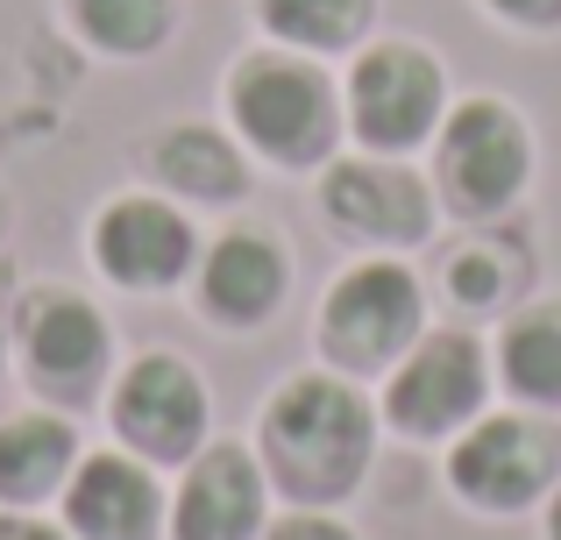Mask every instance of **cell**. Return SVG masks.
Returning <instances> with one entry per match:
<instances>
[{
	"instance_id": "8fae6325",
	"label": "cell",
	"mask_w": 561,
	"mask_h": 540,
	"mask_svg": "<svg viewBox=\"0 0 561 540\" xmlns=\"http://www.w3.org/2000/svg\"><path fill=\"white\" fill-rule=\"evenodd\" d=\"M263 462L249 448H199L171 505V540H256L263 533Z\"/></svg>"
},
{
	"instance_id": "30bf717a",
	"label": "cell",
	"mask_w": 561,
	"mask_h": 540,
	"mask_svg": "<svg viewBox=\"0 0 561 540\" xmlns=\"http://www.w3.org/2000/svg\"><path fill=\"white\" fill-rule=\"evenodd\" d=\"M320 207H328V221L342 235L377 242V250H405V242H420L434 228L426 185L405 164H391V157H348V164H334L328 185H320Z\"/></svg>"
},
{
	"instance_id": "e0dca14e",
	"label": "cell",
	"mask_w": 561,
	"mask_h": 540,
	"mask_svg": "<svg viewBox=\"0 0 561 540\" xmlns=\"http://www.w3.org/2000/svg\"><path fill=\"white\" fill-rule=\"evenodd\" d=\"M497 377L526 405H561V306H534L497 342Z\"/></svg>"
},
{
	"instance_id": "ac0fdd59",
	"label": "cell",
	"mask_w": 561,
	"mask_h": 540,
	"mask_svg": "<svg viewBox=\"0 0 561 540\" xmlns=\"http://www.w3.org/2000/svg\"><path fill=\"white\" fill-rule=\"evenodd\" d=\"M65 8H71V28L107 57L164 50L171 22H179V0H65Z\"/></svg>"
},
{
	"instance_id": "7402d4cb",
	"label": "cell",
	"mask_w": 561,
	"mask_h": 540,
	"mask_svg": "<svg viewBox=\"0 0 561 540\" xmlns=\"http://www.w3.org/2000/svg\"><path fill=\"white\" fill-rule=\"evenodd\" d=\"M271 540H356L348 527H334L328 513H291V519H277Z\"/></svg>"
},
{
	"instance_id": "6da1fadb",
	"label": "cell",
	"mask_w": 561,
	"mask_h": 540,
	"mask_svg": "<svg viewBox=\"0 0 561 540\" xmlns=\"http://www.w3.org/2000/svg\"><path fill=\"white\" fill-rule=\"evenodd\" d=\"M370 399L348 377H291L271 405H263V476L285 491L299 513L313 505H342L370 470Z\"/></svg>"
},
{
	"instance_id": "d6986e66",
	"label": "cell",
	"mask_w": 561,
	"mask_h": 540,
	"mask_svg": "<svg viewBox=\"0 0 561 540\" xmlns=\"http://www.w3.org/2000/svg\"><path fill=\"white\" fill-rule=\"evenodd\" d=\"M256 14L291 50H356L377 0H256Z\"/></svg>"
},
{
	"instance_id": "9c48e42d",
	"label": "cell",
	"mask_w": 561,
	"mask_h": 540,
	"mask_svg": "<svg viewBox=\"0 0 561 540\" xmlns=\"http://www.w3.org/2000/svg\"><path fill=\"white\" fill-rule=\"evenodd\" d=\"M22 363L43 399L85 405L107 377V320L71 291H36L22 313Z\"/></svg>"
},
{
	"instance_id": "cb8c5ba5",
	"label": "cell",
	"mask_w": 561,
	"mask_h": 540,
	"mask_svg": "<svg viewBox=\"0 0 561 540\" xmlns=\"http://www.w3.org/2000/svg\"><path fill=\"white\" fill-rule=\"evenodd\" d=\"M548 540H561V491H554V513H548Z\"/></svg>"
},
{
	"instance_id": "9a60e30c",
	"label": "cell",
	"mask_w": 561,
	"mask_h": 540,
	"mask_svg": "<svg viewBox=\"0 0 561 540\" xmlns=\"http://www.w3.org/2000/svg\"><path fill=\"white\" fill-rule=\"evenodd\" d=\"M150 171H157L164 193L206 199V207H228V199H242V185H249L234 142L214 136V128H164V136L150 142Z\"/></svg>"
},
{
	"instance_id": "2e32d148",
	"label": "cell",
	"mask_w": 561,
	"mask_h": 540,
	"mask_svg": "<svg viewBox=\"0 0 561 540\" xmlns=\"http://www.w3.org/2000/svg\"><path fill=\"white\" fill-rule=\"evenodd\" d=\"M71 476V427L28 413L0 427V505H43Z\"/></svg>"
},
{
	"instance_id": "484cf974",
	"label": "cell",
	"mask_w": 561,
	"mask_h": 540,
	"mask_svg": "<svg viewBox=\"0 0 561 540\" xmlns=\"http://www.w3.org/2000/svg\"><path fill=\"white\" fill-rule=\"evenodd\" d=\"M0 342H8V328H0Z\"/></svg>"
},
{
	"instance_id": "7a4b0ae2",
	"label": "cell",
	"mask_w": 561,
	"mask_h": 540,
	"mask_svg": "<svg viewBox=\"0 0 561 540\" xmlns=\"http://www.w3.org/2000/svg\"><path fill=\"white\" fill-rule=\"evenodd\" d=\"M228 114H234V128L285 171L328 164L334 136H342V100H334L328 71H313L306 57H285V50H256V57L234 65Z\"/></svg>"
},
{
	"instance_id": "4fadbf2b",
	"label": "cell",
	"mask_w": 561,
	"mask_h": 540,
	"mask_svg": "<svg viewBox=\"0 0 561 540\" xmlns=\"http://www.w3.org/2000/svg\"><path fill=\"white\" fill-rule=\"evenodd\" d=\"M65 519L79 540H157L164 498L150 470L128 456H85L65 484Z\"/></svg>"
},
{
	"instance_id": "d4e9b609",
	"label": "cell",
	"mask_w": 561,
	"mask_h": 540,
	"mask_svg": "<svg viewBox=\"0 0 561 540\" xmlns=\"http://www.w3.org/2000/svg\"><path fill=\"white\" fill-rule=\"evenodd\" d=\"M0 235H8V207H0Z\"/></svg>"
},
{
	"instance_id": "8992f818",
	"label": "cell",
	"mask_w": 561,
	"mask_h": 540,
	"mask_svg": "<svg viewBox=\"0 0 561 540\" xmlns=\"http://www.w3.org/2000/svg\"><path fill=\"white\" fill-rule=\"evenodd\" d=\"M440 65L420 43H370L348 71V128L377 157H398L440 128Z\"/></svg>"
},
{
	"instance_id": "5b68a950",
	"label": "cell",
	"mask_w": 561,
	"mask_h": 540,
	"mask_svg": "<svg viewBox=\"0 0 561 540\" xmlns=\"http://www.w3.org/2000/svg\"><path fill=\"white\" fill-rule=\"evenodd\" d=\"M561 476V427L534 413H497L455 441L448 484L455 498H469L477 513H526L534 498H548Z\"/></svg>"
},
{
	"instance_id": "603a6c76",
	"label": "cell",
	"mask_w": 561,
	"mask_h": 540,
	"mask_svg": "<svg viewBox=\"0 0 561 540\" xmlns=\"http://www.w3.org/2000/svg\"><path fill=\"white\" fill-rule=\"evenodd\" d=\"M0 540H65L57 527H43V519H22V513H0Z\"/></svg>"
},
{
	"instance_id": "7c38bea8",
	"label": "cell",
	"mask_w": 561,
	"mask_h": 540,
	"mask_svg": "<svg viewBox=\"0 0 561 540\" xmlns=\"http://www.w3.org/2000/svg\"><path fill=\"white\" fill-rule=\"evenodd\" d=\"M93 256L114 285L164 291L192 271V221L164 199H114L93 221Z\"/></svg>"
},
{
	"instance_id": "ffe728a7",
	"label": "cell",
	"mask_w": 561,
	"mask_h": 540,
	"mask_svg": "<svg viewBox=\"0 0 561 540\" xmlns=\"http://www.w3.org/2000/svg\"><path fill=\"white\" fill-rule=\"evenodd\" d=\"M448 285L462 291L469 306H497L512 291V271L497 264V250H462V256H455V271H448Z\"/></svg>"
},
{
	"instance_id": "52a82bcc",
	"label": "cell",
	"mask_w": 561,
	"mask_h": 540,
	"mask_svg": "<svg viewBox=\"0 0 561 540\" xmlns=\"http://www.w3.org/2000/svg\"><path fill=\"white\" fill-rule=\"evenodd\" d=\"M483 384H491L483 348L469 342V334L440 328V334H420V342H412V356L391 370L383 413H391L398 434L434 441V434H455V427H469V420L483 413Z\"/></svg>"
},
{
	"instance_id": "3957f363",
	"label": "cell",
	"mask_w": 561,
	"mask_h": 540,
	"mask_svg": "<svg viewBox=\"0 0 561 540\" xmlns=\"http://www.w3.org/2000/svg\"><path fill=\"white\" fill-rule=\"evenodd\" d=\"M526 171H534V142H526V122L505 100H462V107L440 122L434 185H440V207L448 214L483 221V214L512 207Z\"/></svg>"
},
{
	"instance_id": "44dd1931",
	"label": "cell",
	"mask_w": 561,
	"mask_h": 540,
	"mask_svg": "<svg viewBox=\"0 0 561 540\" xmlns=\"http://www.w3.org/2000/svg\"><path fill=\"white\" fill-rule=\"evenodd\" d=\"M483 8L519 22V28H561V0H483Z\"/></svg>"
},
{
	"instance_id": "277c9868",
	"label": "cell",
	"mask_w": 561,
	"mask_h": 540,
	"mask_svg": "<svg viewBox=\"0 0 561 540\" xmlns=\"http://www.w3.org/2000/svg\"><path fill=\"white\" fill-rule=\"evenodd\" d=\"M420 342V277L405 264H356L320 306V356L334 370H391Z\"/></svg>"
},
{
	"instance_id": "5bb4252c",
	"label": "cell",
	"mask_w": 561,
	"mask_h": 540,
	"mask_svg": "<svg viewBox=\"0 0 561 540\" xmlns=\"http://www.w3.org/2000/svg\"><path fill=\"white\" fill-rule=\"evenodd\" d=\"M285 299V250L271 235H220L199 256V306L220 328H256Z\"/></svg>"
},
{
	"instance_id": "ba28073f",
	"label": "cell",
	"mask_w": 561,
	"mask_h": 540,
	"mask_svg": "<svg viewBox=\"0 0 561 540\" xmlns=\"http://www.w3.org/2000/svg\"><path fill=\"white\" fill-rule=\"evenodd\" d=\"M114 434L142 462H192L206 441V384L179 356H142L114 384Z\"/></svg>"
}]
</instances>
